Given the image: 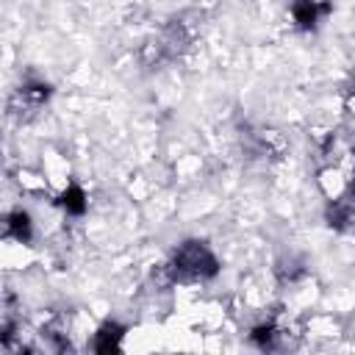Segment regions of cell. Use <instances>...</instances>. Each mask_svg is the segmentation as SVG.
Returning a JSON list of instances; mask_svg holds the SVG:
<instances>
[{
    "mask_svg": "<svg viewBox=\"0 0 355 355\" xmlns=\"http://www.w3.org/2000/svg\"><path fill=\"white\" fill-rule=\"evenodd\" d=\"M6 227H8V233L17 236L19 241H28V239H31V216H28L25 211H14V214L8 216V222H6Z\"/></svg>",
    "mask_w": 355,
    "mask_h": 355,
    "instance_id": "cell-3",
    "label": "cell"
},
{
    "mask_svg": "<svg viewBox=\"0 0 355 355\" xmlns=\"http://www.w3.org/2000/svg\"><path fill=\"white\" fill-rule=\"evenodd\" d=\"M252 338L263 347V349H269V347H275V330L269 327V324H261V327H255L252 330Z\"/></svg>",
    "mask_w": 355,
    "mask_h": 355,
    "instance_id": "cell-6",
    "label": "cell"
},
{
    "mask_svg": "<svg viewBox=\"0 0 355 355\" xmlns=\"http://www.w3.org/2000/svg\"><path fill=\"white\" fill-rule=\"evenodd\" d=\"M324 11H327V6H319L316 0H297L294 8H291L294 22H297L300 28H313Z\"/></svg>",
    "mask_w": 355,
    "mask_h": 355,
    "instance_id": "cell-2",
    "label": "cell"
},
{
    "mask_svg": "<svg viewBox=\"0 0 355 355\" xmlns=\"http://www.w3.org/2000/svg\"><path fill=\"white\" fill-rule=\"evenodd\" d=\"M119 338H122V327H119V324H105V327L97 333V344H94V349H97V352H108V349L116 347Z\"/></svg>",
    "mask_w": 355,
    "mask_h": 355,
    "instance_id": "cell-4",
    "label": "cell"
},
{
    "mask_svg": "<svg viewBox=\"0 0 355 355\" xmlns=\"http://www.w3.org/2000/svg\"><path fill=\"white\" fill-rule=\"evenodd\" d=\"M172 272L180 277H211L216 272V258L202 241H183L175 250Z\"/></svg>",
    "mask_w": 355,
    "mask_h": 355,
    "instance_id": "cell-1",
    "label": "cell"
},
{
    "mask_svg": "<svg viewBox=\"0 0 355 355\" xmlns=\"http://www.w3.org/2000/svg\"><path fill=\"white\" fill-rule=\"evenodd\" d=\"M64 208H67L69 214H83L86 200H83V191H80L78 186H69V189L64 191Z\"/></svg>",
    "mask_w": 355,
    "mask_h": 355,
    "instance_id": "cell-5",
    "label": "cell"
}]
</instances>
